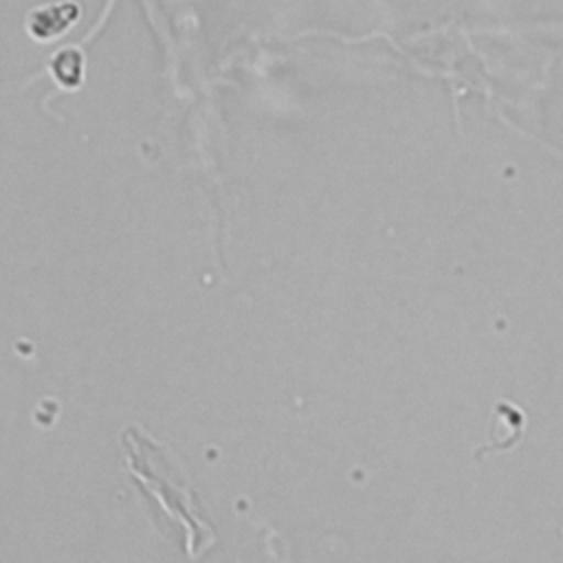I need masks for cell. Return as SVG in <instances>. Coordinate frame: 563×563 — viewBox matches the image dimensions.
I'll return each instance as SVG.
<instances>
[{"mask_svg": "<svg viewBox=\"0 0 563 563\" xmlns=\"http://www.w3.org/2000/svg\"><path fill=\"white\" fill-rule=\"evenodd\" d=\"M123 444L130 455L128 460H130L132 473L141 482H145V486L152 490V495L158 497L165 512L169 510V515L174 519H178L183 528L189 530L187 552L196 554L200 548H205V543H209V541H205L202 532L213 534V530L209 523L198 519V515H196L198 506L194 504V495L185 486V479H178L176 475H172L174 466L169 460H165V475H158V468L154 462V442L147 438H141L134 429H128L123 433Z\"/></svg>", "mask_w": 563, "mask_h": 563, "instance_id": "1", "label": "cell"}]
</instances>
